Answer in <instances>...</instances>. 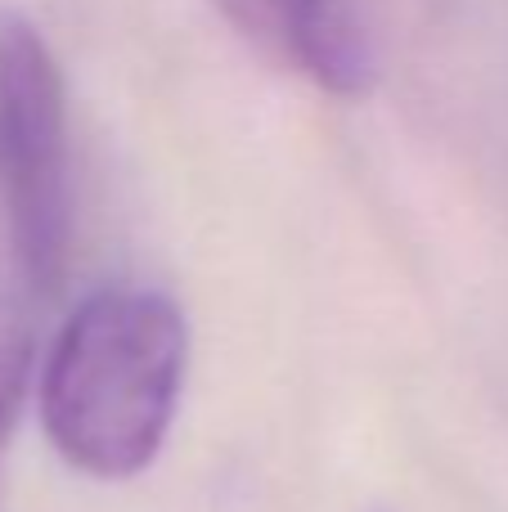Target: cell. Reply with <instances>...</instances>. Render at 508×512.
<instances>
[{"instance_id":"277c9868","label":"cell","mask_w":508,"mask_h":512,"mask_svg":"<svg viewBox=\"0 0 508 512\" xmlns=\"http://www.w3.org/2000/svg\"><path fill=\"white\" fill-rule=\"evenodd\" d=\"M36 360V337L27 301H18L9 288H0V450L9 445V432L18 423L27 382H32Z\"/></svg>"},{"instance_id":"7a4b0ae2","label":"cell","mask_w":508,"mask_h":512,"mask_svg":"<svg viewBox=\"0 0 508 512\" xmlns=\"http://www.w3.org/2000/svg\"><path fill=\"white\" fill-rule=\"evenodd\" d=\"M0 189L27 297H54L72 252L68 90L41 27L0 9Z\"/></svg>"},{"instance_id":"6da1fadb","label":"cell","mask_w":508,"mask_h":512,"mask_svg":"<svg viewBox=\"0 0 508 512\" xmlns=\"http://www.w3.org/2000/svg\"><path fill=\"white\" fill-rule=\"evenodd\" d=\"M189 319L158 288H99L77 301L41 369V427L90 481L153 468L180 414Z\"/></svg>"},{"instance_id":"3957f363","label":"cell","mask_w":508,"mask_h":512,"mask_svg":"<svg viewBox=\"0 0 508 512\" xmlns=\"http://www.w3.org/2000/svg\"><path fill=\"white\" fill-rule=\"evenodd\" d=\"M216 14L266 59L338 99H365L378 54L351 0H212Z\"/></svg>"}]
</instances>
